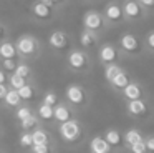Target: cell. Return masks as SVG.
<instances>
[{
    "instance_id": "6da1fadb",
    "label": "cell",
    "mask_w": 154,
    "mask_h": 153,
    "mask_svg": "<svg viewBox=\"0 0 154 153\" xmlns=\"http://www.w3.org/2000/svg\"><path fill=\"white\" fill-rule=\"evenodd\" d=\"M15 48H17V55L20 60L25 62H33L43 52V45H42L40 38H37L32 33H22L15 40Z\"/></svg>"
},
{
    "instance_id": "7a4b0ae2",
    "label": "cell",
    "mask_w": 154,
    "mask_h": 153,
    "mask_svg": "<svg viewBox=\"0 0 154 153\" xmlns=\"http://www.w3.org/2000/svg\"><path fill=\"white\" fill-rule=\"evenodd\" d=\"M65 60H66L68 70L73 73H83V75H86L93 68V57H91V53L80 48V47H71L66 52Z\"/></svg>"
},
{
    "instance_id": "3957f363",
    "label": "cell",
    "mask_w": 154,
    "mask_h": 153,
    "mask_svg": "<svg viewBox=\"0 0 154 153\" xmlns=\"http://www.w3.org/2000/svg\"><path fill=\"white\" fill-rule=\"evenodd\" d=\"M28 15L35 23L47 25V23H51L60 18L61 10H58L57 7L48 3L47 0H33L28 5Z\"/></svg>"
},
{
    "instance_id": "277c9868",
    "label": "cell",
    "mask_w": 154,
    "mask_h": 153,
    "mask_svg": "<svg viewBox=\"0 0 154 153\" xmlns=\"http://www.w3.org/2000/svg\"><path fill=\"white\" fill-rule=\"evenodd\" d=\"M118 48H119L123 58H139L144 55V43L137 33L134 32H123L118 37Z\"/></svg>"
},
{
    "instance_id": "5b68a950",
    "label": "cell",
    "mask_w": 154,
    "mask_h": 153,
    "mask_svg": "<svg viewBox=\"0 0 154 153\" xmlns=\"http://www.w3.org/2000/svg\"><path fill=\"white\" fill-rule=\"evenodd\" d=\"M81 28L94 32V33H98V35H103V33H106L108 30H109V27H108L101 10L88 8V10H85L83 15H81Z\"/></svg>"
},
{
    "instance_id": "8992f818",
    "label": "cell",
    "mask_w": 154,
    "mask_h": 153,
    "mask_svg": "<svg viewBox=\"0 0 154 153\" xmlns=\"http://www.w3.org/2000/svg\"><path fill=\"white\" fill-rule=\"evenodd\" d=\"M65 102L73 110H83L90 103V93L80 83H70L65 88Z\"/></svg>"
},
{
    "instance_id": "52a82bcc",
    "label": "cell",
    "mask_w": 154,
    "mask_h": 153,
    "mask_svg": "<svg viewBox=\"0 0 154 153\" xmlns=\"http://www.w3.org/2000/svg\"><path fill=\"white\" fill-rule=\"evenodd\" d=\"M47 47L53 53H66L71 48V35L63 28H55L47 37Z\"/></svg>"
},
{
    "instance_id": "ba28073f",
    "label": "cell",
    "mask_w": 154,
    "mask_h": 153,
    "mask_svg": "<svg viewBox=\"0 0 154 153\" xmlns=\"http://www.w3.org/2000/svg\"><path fill=\"white\" fill-rule=\"evenodd\" d=\"M96 60L101 67H104V65H109V63H119L123 60V55H121L116 43L103 42L96 48Z\"/></svg>"
},
{
    "instance_id": "9c48e42d",
    "label": "cell",
    "mask_w": 154,
    "mask_h": 153,
    "mask_svg": "<svg viewBox=\"0 0 154 153\" xmlns=\"http://www.w3.org/2000/svg\"><path fill=\"white\" fill-rule=\"evenodd\" d=\"M124 23H139L149 17V13L139 5L137 0H121Z\"/></svg>"
},
{
    "instance_id": "30bf717a",
    "label": "cell",
    "mask_w": 154,
    "mask_h": 153,
    "mask_svg": "<svg viewBox=\"0 0 154 153\" xmlns=\"http://www.w3.org/2000/svg\"><path fill=\"white\" fill-rule=\"evenodd\" d=\"M58 135L66 143H78L83 136V126L76 118L58 123Z\"/></svg>"
},
{
    "instance_id": "8fae6325",
    "label": "cell",
    "mask_w": 154,
    "mask_h": 153,
    "mask_svg": "<svg viewBox=\"0 0 154 153\" xmlns=\"http://www.w3.org/2000/svg\"><path fill=\"white\" fill-rule=\"evenodd\" d=\"M103 13L104 20H106L108 27L114 28L124 23V17H123V8H121V0H108L103 5Z\"/></svg>"
},
{
    "instance_id": "7c38bea8",
    "label": "cell",
    "mask_w": 154,
    "mask_h": 153,
    "mask_svg": "<svg viewBox=\"0 0 154 153\" xmlns=\"http://www.w3.org/2000/svg\"><path fill=\"white\" fill-rule=\"evenodd\" d=\"M124 108L126 113L131 118H137V120H144L149 116L151 113V103L149 98H137V100H129V102H124Z\"/></svg>"
},
{
    "instance_id": "4fadbf2b",
    "label": "cell",
    "mask_w": 154,
    "mask_h": 153,
    "mask_svg": "<svg viewBox=\"0 0 154 153\" xmlns=\"http://www.w3.org/2000/svg\"><path fill=\"white\" fill-rule=\"evenodd\" d=\"M78 42H80V48L86 50V52H94V50L100 47L101 43V35L94 32H90V30H80V35H78Z\"/></svg>"
},
{
    "instance_id": "5bb4252c",
    "label": "cell",
    "mask_w": 154,
    "mask_h": 153,
    "mask_svg": "<svg viewBox=\"0 0 154 153\" xmlns=\"http://www.w3.org/2000/svg\"><path fill=\"white\" fill-rule=\"evenodd\" d=\"M121 96H123L124 102H129V100H137V98H146V90L136 80H131L123 90H121Z\"/></svg>"
},
{
    "instance_id": "9a60e30c",
    "label": "cell",
    "mask_w": 154,
    "mask_h": 153,
    "mask_svg": "<svg viewBox=\"0 0 154 153\" xmlns=\"http://www.w3.org/2000/svg\"><path fill=\"white\" fill-rule=\"evenodd\" d=\"M73 118H75V110L66 102H58L53 106V122L63 123V122H68V120H73Z\"/></svg>"
},
{
    "instance_id": "2e32d148",
    "label": "cell",
    "mask_w": 154,
    "mask_h": 153,
    "mask_svg": "<svg viewBox=\"0 0 154 153\" xmlns=\"http://www.w3.org/2000/svg\"><path fill=\"white\" fill-rule=\"evenodd\" d=\"M17 93H18V96L22 98L23 103H32L38 96V88H37V85H35V82H28L27 85L18 88Z\"/></svg>"
},
{
    "instance_id": "e0dca14e",
    "label": "cell",
    "mask_w": 154,
    "mask_h": 153,
    "mask_svg": "<svg viewBox=\"0 0 154 153\" xmlns=\"http://www.w3.org/2000/svg\"><path fill=\"white\" fill-rule=\"evenodd\" d=\"M90 153H113V148L108 145L103 135H96L90 140Z\"/></svg>"
},
{
    "instance_id": "ac0fdd59",
    "label": "cell",
    "mask_w": 154,
    "mask_h": 153,
    "mask_svg": "<svg viewBox=\"0 0 154 153\" xmlns=\"http://www.w3.org/2000/svg\"><path fill=\"white\" fill-rule=\"evenodd\" d=\"M131 80H133V78H131V75H129V73H128L126 70L123 68V70H121V72L118 73L116 76H114L113 80H111L109 83H108V85H109V88L113 90V92H116V93H121V90H123L124 86H126L128 83L131 82Z\"/></svg>"
},
{
    "instance_id": "d6986e66",
    "label": "cell",
    "mask_w": 154,
    "mask_h": 153,
    "mask_svg": "<svg viewBox=\"0 0 154 153\" xmlns=\"http://www.w3.org/2000/svg\"><path fill=\"white\" fill-rule=\"evenodd\" d=\"M103 138L106 140L108 145H109L113 150L124 146V142H123V133H121L119 130H116V128H108L106 132H104Z\"/></svg>"
},
{
    "instance_id": "ffe728a7",
    "label": "cell",
    "mask_w": 154,
    "mask_h": 153,
    "mask_svg": "<svg viewBox=\"0 0 154 153\" xmlns=\"http://www.w3.org/2000/svg\"><path fill=\"white\" fill-rule=\"evenodd\" d=\"M7 58H18L15 42L10 38L0 42V60H7Z\"/></svg>"
},
{
    "instance_id": "44dd1931",
    "label": "cell",
    "mask_w": 154,
    "mask_h": 153,
    "mask_svg": "<svg viewBox=\"0 0 154 153\" xmlns=\"http://www.w3.org/2000/svg\"><path fill=\"white\" fill-rule=\"evenodd\" d=\"M14 73L18 76H22V78H25L27 82H33V76H35L30 62H25V60H20V58H18V62H17V68H15Z\"/></svg>"
},
{
    "instance_id": "7402d4cb",
    "label": "cell",
    "mask_w": 154,
    "mask_h": 153,
    "mask_svg": "<svg viewBox=\"0 0 154 153\" xmlns=\"http://www.w3.org/2000/svg\"><path fill=\"white\" fill-rule=\"evenodd\" d=\"M123 142H124V146H131V145H136V143H141L144 142V135L141 130L137 128H129L123 133Z\"/></svg>"
},
{
    "instance_id": "603a6c76",
    "label": "cell",
    "mask_w": 154,
    "mask_h": 153,
    "mask_svg": "<svg viewBox=\"0 0 154 153\" xmlns=\"http://www.w3.org/2000/svg\"><path fill=\"white\" fill-rule=\"evenodd\" d=\"M32 140H33V145H51L50 133L42 126H38L32 132Z\"/></svg>"
},
{
    "instance_id": "cb8c5ba5",
    "label": "cell",
    "mask_w": 154,
    "mask_h": 153,
    "mask_svg": "<svg viewBox=\"0 0 154 153\" xmlns=\"http://www.w3.org/2000/svg\"><path fill=\"white\" fill-rule=\"evenodd\" d=\"M4 105L7 106V108H17V106H20L22 103V98L18 96V93H17V90H14V88H8V92L5 93V96H4Z\"/></svg>"
},
{
    "instance_id": "d4e9b609",
    "label": "cell",
    "mask_w": 154,
    "mask_h": 153,
    "mask_svg": "<svg viewBox=\"0 0 154 153\" xmlns=\"http://www.w3.org/2000/svg\"><path fill=\"white\" fill-rule=\"evenodd\" d=\"M35 115L40 118V122H45V123H51L53 122V106H48L45 103H40L35 112Z\"/></svg>"
},
{
    "instance_id": "484cf974",
    "label": "cell",
    "mask_w": 154,
    "mask_h": 153,
    "mask_svg": "<svg viewBox=\"0 0 154 153\" xmlns=\"http://www.w3.org/2000/svg\"><path fill=\"white\" fill-rule=\"evenodd\" d=\"M20 123V128H22V132H33L35 128H38V126L42 125V122H40V118H38L37 115H35V112L32 113L28 118H25V120H22V122H18Z\"/></svg>"
},
{
    "instance_id": "4316f807",
    "label": "cell",
    "mask_w": 154,
    "mask_h": 153,
    "mask_svg": "<svg viewBox=\"0 0 154 153\" xmlns=\"http://www.w3.org/2000/svg\"><path fill=\"white\" fill-rule=\"evenodd\" d=\"M121 70H123L121 63H109V65H104L103 67V76H104V80H106V83H109Z\"/></svg>"
},
{
    "instance_id": "83f0119b",
    "label": "cell",
    "mask_w": 154,
    "mask_h": 153,
    "mask_svg": "<svg viewBox=\"0 0 154 153\" xmlns=\"http://www.w3.org/2000/svg\"><path fill=\"white\" fill-rule=\"evenodd\" d=\"M32 113H33V108H32L28 103H22L20 106H17V108H15V120L22 122V120L28 118Z\"/></svg>"
},
{
    "instance_id": "f1b7e54d",
    "label": "cell",
    "mask_w": 154,
    "mask_h": 153,
    "mask_svg": "<svg viewBox=\"0 0 154 153\" xmlns=\"http://www.w3.org/2000/svg\"><path fill=\"white\" fill-rule=\"evenodd\" d=\"M27 80L25 78H22V76H18V75H15V73H8V76H7V85H8V88H14V90H18V88H22L23 85H27Z\"/></svg>"
},
{
    "instance_id": "f546056e",
    "label": "cell",
    "mask_w": 154,
    "mask_h": 153,
    "mask_svg": "<svg viewBox=\"0 0 154 153\" xmlns=\"http://www.w3.org/2000/svg\"><path fill=\"white\" fill-rule=\"evenodd\" d=\"M58 102H60V98H58L57 92H53V90H47L42 96V103H45L48 106H55Z\"/></svg>"
},
{
    "instance_id": "4dcf8cb0",
    "label": "cell",
    "mask_w": 154,
    "mask_h": 153,
    "mask_svg": "<svg viewBox=\"0 0 154 153\" xmlns=\"http://www.w3.org/2000/svg\"><path fill=\"white\" fill-rule=\"evenodd\" d=\"M143 43H144V50L151 55H154V28L149 30V32L144 35L143 38Z\"/></svg>"
},
{
    "instance_id": "1f68e13d",
    "label": "cell",
    "mask_w": 154,
    "mask_h": 153,
    "mask_svg": "<svg viewBox=\"0 0 154 153\" xmlns=\"http://www.w3.org/2000/svg\"><path fill=\"white\" fill-rule=\"evenodd\" d=\"M17 62L18 58H7V60H0V68L4 70L5 73H14L15 68H17Z\"/></svg>"
},
{
    "instance_id": "d6a6232c",
    "label": "cell",
    "mask_w": 154,
    "mask_h": 153,
    "mask_svg": "<svg viewBox=\"0 0 154 153\" xmlns=\"http://www.w3.org/2000/svg\"><path fill=\"white\" fill-rule=\"evenodd\" d=\"M18 145H20V148H23V150H30L32 146H33L32 132H23V133H22L20 138H18Z\"/></svg>"
},
{
    "instance_id": "836d02e7",
    "label": "cell",
    "mask_w": 154,
    "mask_h": 153,
    "mask_svg": "<svg viewBox=\"0 0 154 153\" xmlns=\"http://www.w3.org/2000/svg\"><path fill=\"white\" fill-rule=\"evenodd\" d=\"M30 153H55L51 145H33L30 148Z\"/></svg>"
},
{
    "instance_id": "e575fe53",
    "label": "cell",
    "mask_w": 154,
    "mask_h": 153,
    "mask_svg": "<svg viewBox=\"0 0 154 153\" xmlns=\"http://www.w3.org/2000/svg\"><path fill=\"white\" fill-rule=\"evenodd\" d=\"M7 38H10V27L7 25V22L0 18V42Z\"/></svg>"
},
{
    "instance_id": "d590c367",
    "label": "cell",
    "mask_w": 154,
    "mask_h": 153,
    "mask_svg": "<svg viewBox=\"0 0 154 153\" xmlns=\"http://www.w3.org/2000/svg\"><path fill=\"white\" fill-rule=\"evenodd\" d=\"M128 150H129L131 153H147V148H146V145H144V142L128 146Z\"/></svg>"
},
{
    "instance_id": "8d00e7d4",
    "label": "cell",
    "mask_w": 154,
    "mask_h": 153,
    "mask_svg": "<svg viewBox=\"0 0 154 153\" xmlns=\"http://www.w3.org/2000/svg\"><path fill=\"white\" fill-rule=\"evenodd\" d=\"M137 2H139V5L143 7L149 15L154 13V0H137Z\"/></svg>"
},
{
    "instance_id": "74e56055",
    "label": "cell",
    "mask_w": 154,
    "mask_h": 153,
    "mask_svg": "<svg viewBox=\"0 0 154 153\" xmlns=\"http://www.w3.org/2000/svg\"><path fill=\"white\" fill-rule=\"evenodd\" d=\"M144 145L147 148V153H154V135L144 136Z\"/></svg>"
},
{
    "instance_id": "f35d334b",
    "label": "cell",
    "mask_w": 154,
    "mask_h": 153,
    "mask_svg": "<svg viewBox=\"0 0 154 153\" xmlns=\"http://www.w3.org/2000/svg\"><path fill=\"white\" fill-rule=\"evenodd\" d=\"M48 3H51L53 7H57L58 10H63L68 7V3H70V0H47Z\"/></svg>"
},
{
    "instance_id": "ab89813d",
    "label": "cell",
    "mask_w": 154,
    "mask_h": 153,
    "mask_svg": "<svg viewBox=\"0 0 154 153\" xmlns=\"http://www.w3.org/2000/svg\"><path fill=\"white\" fill-rule=\"evenodd\" d=\"M104 0H81V3H85V5H88L90 8H94L96 5H101Z\"/></svg>"
},
{
    "instance_id": "60d3db41",
    "label": "cell",
    "mask_w": 154,
    "mask_h": 153,
    "mask_svg": "<svg viewBox=\"0 0 154 153\" xmlns=\"http://www.w3.org/2000/svg\"><path fill=\"white\" fill-rule=\"evenodd\" d=\"M7 92H8V85L7 83H0V102L4 100V96H5Z\"/></svg>"
},
{
    "instance_id": "b9f144b4",
    "label": "cell",
    "mask_w": 154,
    "mask_h": 153,
    "mask_svg": "<svg viewBox=\"0 0 154 153\" xmlns=\"http://www.w3.org/2000/svg\"><path fill=\"white\" fill-rule=\"evenodd\" d=\"M7 73H5L4 72V70H2V68H0V83H7Z\"/></svg>"
},
{
    "instance_id": "7bdbcfd3",
    "label": "cell",
    "mask_w": 154,
    "mask_h": 153,
    "mask_svg": "<svg viewBox=\"0 0 154 153\" xmlns=\"http://www.w3.org/2000/svg\"><path fill=\"white\" fill-rule=\"evenodd\" d=\"M0 153H4V150H2V148H0Z\"/></svg>"
}]
</instances>
